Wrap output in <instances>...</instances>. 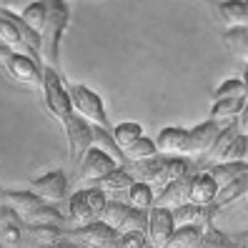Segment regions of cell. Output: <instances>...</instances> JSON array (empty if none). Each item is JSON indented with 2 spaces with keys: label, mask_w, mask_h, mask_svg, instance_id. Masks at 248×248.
Masks as SVG:
<instances>
[{
  "label": "cell",
  "mask_w": 248,
  "mask_h": 248,
  "mask_svg": "<svg viewBox=\"0 0 248 248\" xmlns=\"http://www.w3.org/2000/svg\"><path fill=\"white\" fill-rule=\"evenodd\" d=\"M153 155H158V145H155V140H151V138H140L133 148H128L125 151V158H128V163H136V160H145V158H153ZM125 163V166H128Z\"/></svg>",
  "instance_id": "obj_29"
},
{
  "label": "cell",
  "mask_w": 248,
  "mask_h": 248,
  "mask_svg": "<svg viewBox=\"0 0 248 248\" xmlns=\"http://www.w3.org/2000/svg\"><path fill=\"white\" fill-rule=\"evenodd\" d=\"M243 193H248V173H243L241 178H236V181H231V183H226V186L218 188V196H216L213 206L221 211V208L231 206L233 201H238Z\"/></svg>",
  "instance_id": "obj_21"
},
{
  "label": "cell",
  "mask_w": 248,
  "mask_h": 248,
  "mask_svg": "<svg viewBox=\"0 0 248 248\" xmlns=\"http://www.w3.org/2000/svg\"><path fill=\"white\" fill-rule=\"evenodd\" d=\"M113 138H115V143H118V148L125 153L128 148H133V145L143 138V128L133 121H123V123H118L113 128Z\"/></svg>",
  "instance_id": "obj_23"
},
{
  "label": "cell",
  "mask_w": 248,
  "mask_h": 248,
  "mask_svg": "<svg viewBox=\"0 0 248 248\" xmlns=\"http://www.w3.org/2000/svg\"><path fill=\"white\" fill-rule=\"evenodd\" d=\"M203 226H176L173 236L168 241V248H198L203 241Z\"/></svg>",
  "instance_id": "obj_20"
},
{
  "label": "cell",
  "mask_w": 248,
  "mask_h": 248,
  "mask_svg": "<svg viewBox=\"0 0 248 248\" xmlns=\"http://www.w3.org/2000/svg\"><path fill=\"white\" fill-rule=\"evenodd\" d=\"M226 98H248L243 78H228L218 85L216 93H213V100H226Z\"/></svg>",
  "instance_id": "obj_28"
},
{
  "label": "cell",
  "mask_w": 248,
  "mask_h": 248,
  "mask_svg": "<svg viewBox=\"0 0 248 248\" xmlns=\"http://www.w3.org/2000/svg\"><path fill=\"white\" fill-rule=\"evenodd\" d=\"M43 98H46V108L50 110V115L61 125H65L76 115V108H73L63 73L50 68V65H43Z\"/></svg>",
  "instance_id": "obj_3"
},
{
  "label": "cell",
  "mask_w": 248,
  "mask_h": 248,
  "mask_svg": "<svg viewBox=\"0 0 248 248\" xmlns=\"http://www.w3.org/2000/svg\"><path fill=\"white\" fill-rule=\"evenodd\" d=\"M108 191H103L100 186L95 188H83V191L73 193L68 198V218L78 226H88L103 218L108 208Z\"/></svg>",
  "instance_id": "obj_4"
},
{
  "label": "cell",
  "mask_w": 248,
  "mask_h": 248,
  "mask_svg": "<svg viewBox=\"0 0 248 248\" xmlns=\"http://www.w3.org/2000/svg\"><path fill=\"white\" fill-rule=\"evenodd\" d=\"M206 170L213 176V181H216L218 186H226V183H231V181L241 178L243 173H248V160H231V163H216V166H208Z\"/></svg>",
  "instance_id": "obj_19"
},
{
  "label": "cell",
  "mask_w": 248,
  "mask_h": 248,
  "mask_svg": "<svg viewBox=\"0 0 248 248\" xmlns=\"http://www.w3.org/2000/svg\"><path fill=\"white\" fill-rule=\"evenodd\" d=\"M68 93H70V100H73V108H76V113L80 118H85L91 125L113 130V125L108 121V113L103 108V98L95 91H91L88 85H80V83H68Z\"/></svg>",
  "instance_id": "obj_5"
},
{
  "label": "cell",
  "mask_w": 248,
  "mask_h": 248,
  "mask_svg": "<svg viewBox=\"0 0 248 248\" xmlns=\"http://www.w3.org/2000/svg\"><path fill=\"white\" fill-rule=\"evenodd\" d=\"M136 181H138V178H136L125 166H118L113 173H108L106 178H100L98 186L103 188V191H128V188L133 186Z\"/></svg>",
  "instance_id": "obj_25"
},
{
  "label": "cell",
  "mask_w": 248,
  "mask_h": 248,
  "mask_svg": "<svg viewBox=\"0 0 248 248\" xmlns=\"http://www.w3.org/2000/svg\"><path fill=\"white\" fill-rule=\"evenodd\" d=\"M20 18L33 28V31L43 33V25H46V18H48V0H35V3H31L23 13Z\"/></svg>",
  "instance_id": "obj_26"
},
{
  "label": "cell",
  "mask_w": 248,
  "mask_h": 248,
  "mask_svg": "<svg viewBox=\"0 0 248 248\" xmlns=\"http://www.w3.org/2000/svg\"><path fill=\"white\" fill-rule=\"evenodd\" d=\"M221 130H223V125H218L211 118L198 123L196 128H188V133H191V140H188V158H193L196 163L206 158L208 151L213 148V143L218 140V136H221Z\"/></svg>",
  "instance_id": "obj_13"
},
{
  "label": "cell",
  "mask_w": 248,
  "mask_h": 248,
  "mask_svg": "<svg viewBox=\"0 0 248 248\" xmlns=\"http://www.w3.org/2000/svg\"><path fill=\"white\" fill-rule=\"evenodd\" d=\"M218 188L221 186L213 181V176L208 170H198V173H193V178H191L188 203H193V206H213L216 196H218Z\"/></svg>",
  "instance_id": "obj_14"
},
{
  "label": "cell",
  "mask_w": 248,
  "mask_h": 248,
  "mask_svg": "<svg viewBox=\"0 0 248 248\" xmlns=\"http://www.w3.org/2000/svg\"><path fill=\"white\" fill-rule=\"evenodd\" d=\"M0 203L8 206L25 226H63V213L38 198L33 191H0Z\"/></svg>",
  "instance_id": "obj_1"
},
{
  "label": "cell",
  "mask_w": 248,
  "mask_h": 248,
  "mask_svg": "<svg viewBox=\"0 0 248 248\" xmlns=\"http://www.w3.org/2000/svg\"><path fill=\"white\" fill-rule=\"evenodd\" d=\"M248 98H226V100H213V108L208 118L216 121L218 125H228L238 118V113L243 110Z\"/></svg>",
  "instance_id": "obj_18"
},
{
  "label": "cell",
  "mask_w": 248,
  "mask_h": 248,
  "mask_svg": "<svg viewBox=\"0 0 248 248\" xmlns=\"http://www.w3.org/2000/svg\"><path fill=\"white\" fill-rule=\"evenodd\" d=\"M236 125H238V133L248 136V103L243 106V110L238 113V118H236Z\"/></svg>",
  "instance_id": "obj_31"
},
{
  "label": "cell",
  "mask_w": 248,
  "mask_h": 248,
  "mask_svg": "<svg viewBox=\"0 0 248 248\" xmlns=\"http://www.w3.org/2000/svg\"><path fill=\"white\" fill-rule=\"evenodd\" d=\"M176 231V218H173V211L170 208H163V206H153L148 211V246L151 248H168V241Z\"/></svg>",
  "instance_id": "obj_10"
},
{
  "label": "cell",
  "mask_w": 248,
  "mask_h": 248,
  "mask_svg": "<svg viewBox=\"0 0 248 248\" xmlns=\"http://www.w3.org/2000/svg\"><path fill=\"white\" fill-rule=\"evenodd\" d=\"M221 38H223L226 48H228L233 55H238V58L246 55V50H248V25H233V28H226Z\"/></svg>",
  "instance_id": "obj_24"
},
{
  "label": "cell",
  "mask_w": 248,
  "mask_h": 248,
  "mask_svg": "<svg viewBox=\"0 0 248 248\" xmlns=\"http://www.w3.org/2000/svg\"><path fill=\"white\" fill-rule=\"evenodd\" d=\"M31 3H35V0H3V8L5 10H13V13H23Z\"/></svg>",
  "instance_id": "obj_30"
},
{
  "label": "cell",
  "mask_w": 248,
  "mask_h": 248,
  "mask_svg": "<svg viewBox=\"0 0 248 248\" xmlns=\"http://www.w3.org/2000/svg\"><path fill=\"white\" fill-rule=\"evenodd\" d=\"M191 178H193V173H188V176L168 183L160 193H155V206H163V208H170V211L186 206L188 193H191Z\"/></svg>",
  "instance_id": "obj_16"
},
{
  "label": "cell",
  "mask_w": 248,
  "mask_h": 248,
  "mask_svg": "<svg viewBox=\"0 0 248 248\" xmlns=\"http://www.w3.org/2000/svg\"><path fill=\"white\" fill-rule=\"evenodd\" d=\"M31 191L43 198L46 203L55 206V203H61L68 198V176L63 170H50V173H43V176L33 178L31 181Z\"/></svg>",
  "instance_id": "obj_12"
},
{
  "label": "cell",
  "mask_w": 248,
  "mask_h": 248,
  "mask_svg": "<svg viewBox=\"0 0 248 248\" xmlns=\"http://www.w3.org/2000/svg\"><path fill=\"white\" fill-rule=\"evenodd\" d=\"M118 166L121 163L108 151H103L100 145H93V148L83 155V163L78 168V178L80 181H100V178H106L108 173H113Z\"/></svg>",
  "instance_id": "obj_11"
},
{
  "label": "cell",
  "mask_w": 248,
  "mask_h": 248,
  "mask_svg": "<svg viewBox=\"0 0 248 248\" xmlns=\"http://www.w3.org/2000/svg\"><path fill=\"white\" fill-rule=\"evenodd\" d=\"M0 8H3V0H0Z\"/></svg>",
  "instance_id": "obj_36"
},
{
  "label": "cell",
  "mask_w": 248,
  "mask_h": 248,
  "mask_svg": "<svg viewBox=\"0 0 248 248\" xmlns=\"http://www.w3.org/2000/svg\"><path fill=\"white\" fill-rule=\"evenodd\" d=\"M100 221H106L108 226H113L118 233H130V231L145 233L148 231V211H140L136 206H130V203L110 201Z\"/></svg>",
  "instance_id": "obj_6"
},
{
  "label": "cell",
  "mask_w": 248,
  "mask_h": 248,
  "mask_svg": "<svg viewBox=\"0 0 248 248\" xmlns=\"http://www.w3.org/2000/svg\"><path fill=\"white\" fill-rule=\"evenodd\" d=\"M226 28L248 25V0H206Z\"/></svg>",
  "instance_id": "obj_17"
},
{
  "label": "cell",
  "mask_w": 248,
  "mask_h": 248,
  "mask_svg": "<svg viewBox=\"0 0 248 248\" xmlns=\"http://www.w3.org/2000/svg\"><path fill=\"white\" fill-rule=\"evenodd\" d=\"M238 248H248V246H241V243H238Z\"/></svg>",
  "instance_id": "obj_35"
},
{
  "label": "cell",
  "mask_w": 248,
  "mask_h": 248,
  "mask_svg": "<svg viewBox=\"0 0 248 248\" xmlns=\"http://www.w3.org/2000/svg\"><path fill=\"white\" fill-rule=\"evenodd\" d=\"M10 53H13V50H10L8 46H3V43H0V61H3V63H5V61H8V55H10Z\"/></svg>",
  "instance_id": "obj_32"
},
{
  "label": "cell",
  "mask_w": 248,
  "mask_h": 248,
  "mask_svg": "<svg viewBox=\"0 0 248 248\" xmlns=\"http://www.w3.org/2000/svg\"><path fill=\"white\" fill-rule=\"evenodd\" d=\"M243 58H246V61H248V50H246V55H243Z\"/></svg>",
  "instance_id": "obj_34"
},
{
  "label": "cell",
  "mask_w": 248,
  "mask_h": 248,
  "mask_svg": "<svg viewBox=\"0 0 248 248\" xmlns=\"http://www.w3.org/2000/svg\"><path fill=\"white\" fill-rule=\"evenodd\" d=\"M243 85H246V93H248V63H246V70H243Z\"/></svg>",
  "instance_id": "obj_33"
},
{
  "label": "cell",
  "mask_w": 248,
  "mask_h": 248,
  "mask_svg": "<svg viewBox=\"0 0 248 248\" xmlns=\"http://www.w3.org/2000/svg\"><path fill=\"white\" fill-rule=\"evenodd\" d=\"M0 248H3V246H0Z\"/></svg>",
  "instance_id": "obj_37"
},
{
  "label": "cell",
  "mask_w": 248,
  "mask_h": 248,
  "mask_svg": "<svg viewBox=\"0 0 248 248\" xmlns=\"http://www.w3.org/2000/svg\"><path fill=\"white\" fill-rule=\"evenodd\" d=\"M5 70L10 73V78H16L18 83L28 85V88L43 91V63H38L28 53L13 50L5 61Z\"/></svg>",
  "instance_id": "obj_9"
},
{
  "label": "cell",
  "mask_w": 248,
  "mask_h": 248,
  "mask_svg": "<svg viewBox=\"0 0 248 248\" xmlns=\"http://www.w3.org/2000/svg\"><path fill=\"white\" fill-rule=\"evenodd\" d=\"M63 236L73 243H80L83 248H115L121 233L106 221H95L88 226H78L73 231H63Z\"/></svg>",
  "instance_id": "obj_7"
},
{
  "label": "cell",
  "mask_w": 248,
  "mask_h": 248,
  "mask_svg": "<svg viewBox=\"0 0 248 248\" xmlns=\"http://www.w3.org/2000/svg\"><path fill=\"white\" fill-rule=\"evenodd\" d=\"M188 140L191 133L186 128H163L155 138L160 155H186L188 158Z\"/></svg>",
  "instance_id": "obj_15"
},
{
  "label": "cell",
  "mask_w": 248,
  "mask_h": 248,
  "mask_svg": "<svg viewBox=\"0 0 248 248\" xmlns=\"http://www.w3.org/2000/svg\"><path fill=\"white\" fill-rule=\"evenodd\" d=\"M65 130V138H68V151H70V163L73 166H80L83 163V155L88 153L93 145H95V136H93V125L80 118V115L76 113L73 118L63 125Z\"/></svg>",
  "instance_id": "obj_8"
},
{
  "label": "cell",
  "mask_w": 248,
  "mask_h": 248,
  "mask_svg": "<svg viewBox=\"0 0 248 248\" xmlns=\"http://www.w3.org/2000/svg\"><path fill=\"white\" fill-rule=\"evenodd\" d=\"M70 23V8L65 0H48V18L40 33V58L43 65L61 70V40Z\"/></svg>",
  "instance_id": "obj_2"
},
{
  "label": "cell",
  "mask_w": 248,
  "mask_h": 248,
  "mask_svg": "<svg viewBox=\"0 0 248 248\" xmlns=\"http://www.w3.org/2000/svg\"><path fill=\"white\" fill-rule=\"evenodd\" d=\"M125 193H128V203H130V206H136L140 211H151L155 206V191H153V186L145 183V181H136Z\"/></svg>",
  "instance_id": "obj_22"
},
{
  "label": "cell",
  "mask_w": 248,
  "mask_h": 248,
  "mask_svg": "<svg viewBox=\"0 0 248 248\" xmlns=\"http://www.w3.org/2000/svg\"><path fill=\"white\" fill-rule=\"evenodd\" d=\"M198 248H238V243L233 241L231 236H226V233H221L213 223L206 228V233H203V241Z\"/></svg>",
  "instance_id": "obj_27"
}]
</instances>
